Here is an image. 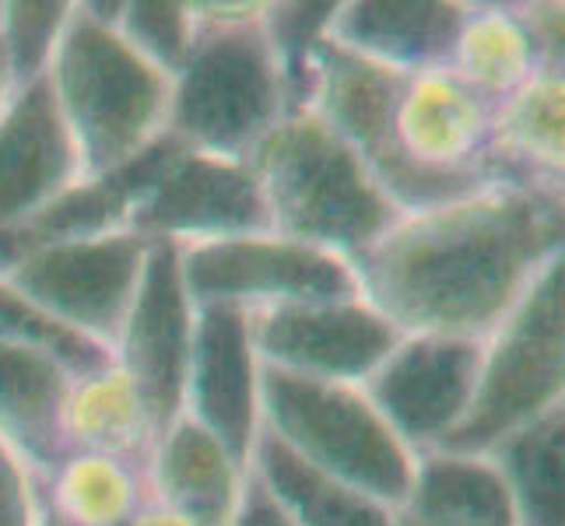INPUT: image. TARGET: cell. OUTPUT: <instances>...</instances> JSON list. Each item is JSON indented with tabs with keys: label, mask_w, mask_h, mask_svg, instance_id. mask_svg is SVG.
Listing matches in <instances>:
<instances>
[{
	"label": "cell",
	"mask_w": 565,
	"mask_h": 526,
	"mask_svg": "<svg viewBox=\"0 0 565 526\" xmlns=\"http://www.w3.org/2000/svg\"><path fill=\"white\" fill-rule=\"evenodd\" d=\"M127 232L148 243L193 246L270 232V214L249 162L177 144L134 201Z\"/></svg>",
	"instance_id": "10"
},
{
	"label": "cell",
	"mask_w": 565,
	"mask_h": 526,
	"mask_svg": "<svg viewBox=\"0 0 565 526\" xmlns=\"http://www.w3.org/2000/svg\"><path fill=\"white\" fill-rule=\"evenodd\" d=\"M562 180L495 183L401 214L355 260L362 299L401 334L484 341L552 260L565 257Z\"/></svg>",
	"instance_id": "1"
},
{
	"label": "cell",
	"mask_w": 565,
	"mask_h": 526,
	"mask_svg": "<svg viewBox=\"0 0 565 526\" xmlns=\"http://www.w3.org/2000/svg\"><path fill=\"white\" fill-rule=\"evenodd\" d=\"M401 71L365 61V56L323 39L309 64V82L302 106L338 133L352 148L380 190L397 204L401 214L428 211L460 201L495 183H520L510 175L478 169V172H439L407 159L394 133V109L404 88Z\"/></svg>",
	"instance_id": "6"
},
{
	"label": "cell",
	"mask_w": 565,
	"mask_h": 526,
	"mask_svg": "<svg viewBox=\"0 0 565 526\" xmlns=\"http://www.w3.org/2000/svg\"><path fill=\"white\" fill-rule=\"evenodd\" d=\"M193 313L198 309L183 285L180 246L151 243L138 296L130 302L113 355L116 368L138 394L154 439L183 415Z\"/></svg>",
	"instance_id": "12"
},
{
	"label": "cell",
	"mask_w": 565,
	"mask_h": 526,
	"mask_svg": "<svg viewBox=\"0 0 565 526\" xmlns=\"http://www.w3.org/2000/svg\"><path fill=\"white\" fill-rule=\"evenodd\" d=\"M495 109L489 95L471 88L450 67L418 71L404 77L394 109V133L407 159L439 172L492 169L520 183H537L541 175L513 165L492 151Z\"/></svg>",
	"instance_id": "15"
},
{
	"label": "cell",
	"mask_w": 565,
	"mask_h": 526,
	"mask_svg": "<svg viewBox=\"0 0 565 526\" xmlns=\"http://www.w3.org/2000/svg\"><path fill=\"white\" fill-rule=\"evenodd\" d=\"M397 513L418 526H520L510 489L484 453H418Z\"/></svg>",
	"instance_id": "20"
},
{
	"label": "cell",
	"mask_w": 565,
	"mask_h": 526,
	"mask_svg": "<svg viewBox=\"0 0 565 526\" xmlns=\"http://www.w3.org/2000/svg\"><path fill=\"white\" fill-rule=\"evenodd\" d=\"M516 18L527 29L541 74H562V53H565V29H562V4H513Z\"/></svg>",
	"instance_id": "32"
},
{
	"label": "cell",
	"mask_w": 565,
	"mask_h": 526,
	"mask_svg": "<svg viewBox=\"0 0 565 526\" xmlns=\"http://www.w3.org/2000/svg\"><path fill=\"white\" fill-rule=\"evenodd\" d=\"M198 39L172 77L169 127L180 144L246 162L291 112L288 82L264 32V4H193Z\"/></svg>",
	"instance_id": "2"
},
{
	"label": "cell",
	"mask_w": 565,
	"mask_h": 526,
	"mask_svg": "<svg viewBox=\"0 0 565 526\" xmlns=\"http://www.w3.org/2000/svg\"><path fill=\"white\" fill-rule=\"evenodd\" d=\"M35 516H39V477L0 439V526H35Z\"/></svg>",
	"instance_id": "31"
},
{
	"label": "cell",
	"mask_w": 565,
	"mask_h": 526,
	"mask_svg": "<svg viewBox=\"0 0 565 526\" xmlns=\"http://www.w3.org/2000/svg\"><path fill=\"white\" fill-rule=\"evenodd\" d=\"M74 4L64 0H11L0 4V46H4L14 88L32 85L50 67Z\"/></svg>",
	"instance_id": "28"
},
{
	"label": "cell",
	"mask_w": 565,
	"mask_h": 526,
	"mask_svg": "<svg viewBox=\"0 0 565 526\" xmlns=\"http://www.w3.org/2000/svg\"><path fill=\"white\" fill-rule=\"evenodd\" d=\"M14 82H11V67H8V56H4V46H0V112H4V106L11 103L14 95Z\"/></svg>",
	"instance_id": "36"
},
{
	"label": "cell",
	"mask_w": 565,
	"mask_h": 526,
	"mask_svg": "<svg viewBox=\"0 0 565 526\" xmlns=\"http://www.w3.org/2000/svg\"><path fill=\"white\" fill-rule=\"evenodd\" d=\"M565 82L537 74L495 109L492 151L541 180H562L565 165Z\"/></svg>",
	"instance_id": "26"
},
{
	"label": "cell",
	"mask_w": 565,
	"mask_h": 526,
	"mask_svg": "<svg viewBox=\"0 0 565 526\" xmlns=\"http://www.w3.org/2000/svg\"><path fill=\"white\" fill-rule=\"evenodd\" d=\"M39 484L74 526H124L134 513L151 505L145 466L109 457L67 453Z\"/></svg>",
	"instance_id": "25"
},
{
	"label": "cell",
	"mask_w": 565,
	"mask_h": 526,
	"mask_svg": "<svg viewBox=\"0 0 565 526\" xmlns=\"http://www.w3.org/2000/svg\"><path fill=\"white\" fill-rule=\"evenodd\" d=\"M484 341L450 334H404L362 383L365 397L412 450L428 453L454 436L475 400Z\"/></svg>",
	"instance_id": "11"
},
{
	"label": "cell",
	"mask_w": 565,
	"mask_h": 526,
	"mask_svg": "<svg viewBox=\"0 0 565 526\" xmlns=\"http://www.w3.org/2000/svg\"><path fill=\"white\" fill-rule=\"evenodd\" d=\"M0 337L46 351V355L61 362L74 379L116 365V355L109 347L74 334V330H67L64 323H56L39 305H32L25 296H18L4 278H0Z\"/></svg>",
	"instance_id": "27"
},
{
	"label": "cell",
	"mask_w": 565,
	"mask_h": 526,
	"mask_svg": "<svg viewBox=\"0 0 565 526\" xmlns=\"http://www.w3.org/2000/svg\"><path fill=\"white\" fill-rule=\"evenodd\" d=\"M246 474L249 466L186 415L154 439L145 463L151 502L190 526H232Z\"/></svg>",
	"instance_id": "17"
},
{
	"label": "cell",
	"mask_w": 565,
	"mask_h": 526,
	"mask_svg": "<svg viewBox=\"0 0 565 526\" xmlns=\"http://www.w3.org/2000/svg\"><path fill=\"white\" fill-rule=\"evenodd\" d=\"M148 249V239L120 228L109 236L32 249L11 260L0 278L56 323L113 351L138 296Z\"/></svg>",
	"instance_id": "9"
},
{
	"label": "cell",
	"mask_w": 565,
	"mask_h": 526,
	"mask_svg": "<svg viewBox=\"0 0 565 526\" xmlns=\"http://www.w3.org/2000/svg\"><path fill=\"white\" fill-rule=\"evenodd\" d=\"M520 526H565V404L527 421L489 453Z\"/></svg>",
	"instance_id": "23"
},
{
	"label": "cell",
	"mask_w": 565,
	"mask_h": 526,
	"mask_svg": "<svg viewBox=\"0 0 565 526\" xmlns=\"http://www.w3.org/2000/svg\"><path fill=\"white\" fill-rule=\"evenodd\" d=\"M232 526H296V519H291L281 509V502L264 489V481L249 471L239 509H236V516H232Z\"/></svg>",
	"instance_id": "33"
},
{
	"label": "cell",
	"mask_w": 565,
	"mask_h": 526,
	"mask_svg": "<svg viewBox=\"0 0 565 526\" xmlns=\"http://www.w3.org/2000/svg\"><path fill=\"white\" fill-rule=\"evenodd\" d=\"M35 526H74V523L43 495V484H39V516H35Z\"/></svg>",
	"instance_id": "35"
},
{
	"label": "cell",
	"mask_w": 565,
	"mask_h": 526,
	"mask_svg": "<svg viewBox=\"0 0 565 526\" xmlns=\"http://www.w3.org/2000/svg\"><path fill=\"white\" fill-rule=\"evenodd\" d=\"M124 526H190V523H183L180 516H172L169 509H162V505H145V509H138L134 513Z\"/></svg>",
	"instance_id": "34"
},
{
	"label": "cell",
	"mask_w": 565,
	"mask_h": 526,
	"mask_svg": "<svg viewBox=\"0 0 565 526\" xmlns=\"http://www.w3.org/2000/svg\"><path fill=\"white\" fill-rule=\"evenodd\" d=\"M61 425L67 453L109 457L145 466L154 446L145 407L130 379L116 365L74 379Z\"/></svg>",
	"instance_id": "22"
},
{
	"label": "cell",
	"mask_w": 565,
	"mask_h": 526,
	"mask_svg": "<svg viewBox=\"0 0 565 526\" xmlns=\"http://www.w3.org/2000/svg\"><path fill=\"white\" fill-rule=\"evenodd\" d=\"M82 175L46 74L18 88L0 112V236L25 225Z\"/></svg>",
	"instance_id": "16"
},
{
	"label": "cell",
	"mask_w": 565,
	"mask_h": 526,
	"mask_svg": "<svg viewBox=\"0 0 565 526\" xmlns=\"http://www.w3.org/2000/svg\"><path fill=\"white\" fill-rule=\"evenodd\" d=\"M46 82L85 180L134 162L169 127L172 77L85 4L71 8Z\"/></svg>",
	"instance_id": "4"
},
{
	"label": "cell",
	"mask_w": 565,
	"mask_h": 526,
	"mask_svg": "<svg viewBox=\"0 0 565 526\" xmlns=\"http://www.w3.org/2000/svg\"><path fill=\"white\" fill-rule=\"evenodd\" d=\"M116 32L145 61L177 77L193 50V39H198V11L180 0H124Z\"/></svg>",
	"instance_id": "29"
},
{
	"label": "cell",
	"mask_w": 565,
	"mask_h": 526,
	"mask_svg": "<svg viewBox=\"0 0 565 526\" xmlns=\"http://www.w3.org/2000/svg\"><path fill=\"white\" fill-rule=\"evenodd\" d=\"M74 376L46 351L0 337V439L39 481L64 463V404Z\"/></svg>",
	"instance_id": "19"
},
{
	"label": "cell",
	"mask_w": 565,
	"mask_h": 526,
	"mask_svg": "<svg viewBox=\"0 0 565 526\" xmlns=\"http://www.w3.org/2000/svg\"><path fill=\"white\" fill-rule=\"evenodd\" d=\"M183 415L218 439L243 466L260 436V355L249 309L193 305Z\"/></svg>",
	"instance_id": "14"
},
{
	"label": "cell",
	"mask_w": 565,
	"mask_h": 526,
	"mask_svg": "<svg viewBox=\"0 0 565 526\" xmlns=\"http://www.w3.org/2000/svg\"><path fill=\"white\" fill-rule=\"evenodd\" d=\"M183 285L193 305H270L359 299L362 281L352 260L275 232L180 246Z\"/></svg>",
	"instance_id": "8"
},
{
	"label": "cell",
	"mask_w": 565,
	"mask_h": 526,
	"mask_svg": "<svg viewBox=\"0 0 565 526\" xmlns=\"http://www.w3.org/2000/svg\"><path fill=\"white\" fill-rule=\"evenodd\" d=\"M467 4L457 0H348L338 4L330 39L401 74L450 67Z\"/></svg>",
	"instance_id": "18"
},
{
	"label": "cell",
	"mask_w": 565,
	"mask_h": 526,
	"mask_svg": "<svg viewBox=\"0 0 565 526\" xmlns=\"http://www.w3.org/2000/svg\"><path fill=\"white\" fill-rule=\"evenodd\" d=\"M338 4H264V32L275 46L288 95H291V109L302 106L306 82H309V64H313V53L320 43L330 35V22H334Z\"/></svg>",
	"instance_id": "30"
},
{
	"label": "cell",
	"mask_w": 565,
	"mask_h": 526,
	"mask_svg": "<svg viewBox=\"0 0 565 526\" xmlns=\"http://www.w3.org/2000/svg\"><path fill=\"white\" fill-rule=\"evenodd\" d=\"M450 71L499 106L541 74L534 43L513 4H467Z\"/></svg>",
	"instance_id": "24"
},
{
	"label": "cell",
	"mask_w": 565,
	"mask_h": 526,
	"mask_svg": "<svg viewBox=\"0 0 565 526\" xmlns=\"http://www.w3.org/2000/svg\"><path fill=\"white\" fill-rule=\"evenodd\" d=\"M565 397V257L552 260L489 337L475 400L439 450L489 453Z\"/></svg>",
	"instance_id": "7"
},
{
	"label": "cell",
	"mask_w": 565,
	"mask_h": 526,
	"mask_svg": "<svg viewBox=\"0 0 565 526\" xmlns=\"http://www.w3.org/2000/svg\"><path fill=\"white\" fill-rule=\"evenodd\" d=\"M397 526H418V523H412L407 516H401V513H397Z\"/></svg>",
	"instance_id": "37"
},
{
	"label": "cell",
	"mask_w": 565,
	"mask_h": 526,
	"mask_svg": "<svg viewBox=\"0 0 565 526\" xmlns=\"http://www.w3.org/2000/svg\"><path fill=\"white\" fill-rule=\"evenodd\" d=\"M260 428L313 471L401 509L415 474V453L355 383H327L260 368Z\"/></svg>",
	"instance_id": "5"
},
{
	"label": "cell",
	"mask_w": 565,
	"mask_h": 526,
	"mask_svg": "<svg viewBox=\"0 0 565 526\" xmlns=\"http://www.w3.org/2000/svg\"><path fill=\"white\" fill-rule=\"evenodd\" d=\"M246 162L260 183L270 232L291 243L355 264L401 222L359 154L309 109H291Z\"/></svg>",
	"instance_id": "3"
},
{
	"label": "cell",
	"mask_w": 565,
	"mask_h": 526,
	"mask_svg": "<svg viewBox=\"0 0 565 526\" xmlns=\"http://www.w3.org/2000/svg\"><path fill=\"white\" fill-rule=\"evenodd\" d=\"M249 320L260 365L306 379L355 386L373 376V368L404 337L362 296L334 302L270 305L249 313Z\"/></svg>",
	"instance_id": "13"
},
{
	"label": "cell",
	"mask_w": 565,
	"mask_h": 526,
	"mask_svg": "<svg viewBox=\"0 0 565 526\" xmlns=\"http://www.w3.org/2000/svg\"><path fill=\"white\" fill-rule=\"evenodd\" d=\"M249 471L281 502L296 526H397V513L390 505L313 471L267 428H260L253 442Z\"/></svg>",
	"instance_id": "21"
}]
</instances>
